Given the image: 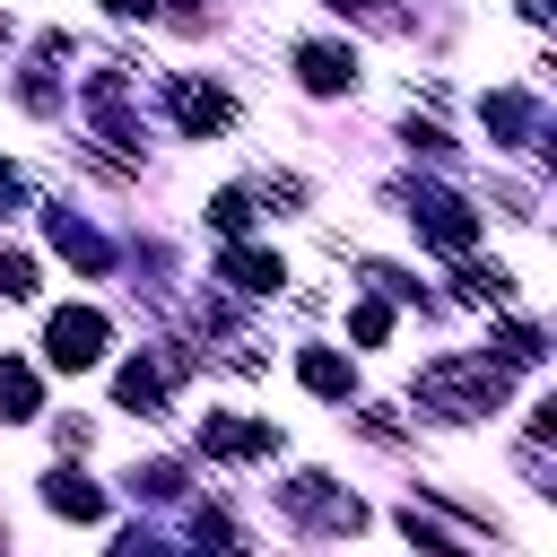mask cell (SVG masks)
<instances>
[{
  "instance_id": "8fae6325",
  "label": "cell",
  "mask_w": 557,
  "mask_h": 557,
  "mask_svg": "<svg viewBox=\"0 0 557 557\" xmlns=\"http://www.w3.org/2000/svg\"><path fill=\"white\" fill-rule=\"evenodd\" d=\"M218 270H226V278H235L244 296H270V287L287 278V270H278V252H252V244H235V252H226Z\"/></svg>"
},
{
  "instance_id": "5b68a950",
  "label": "cell",
  "mask_w": 557,
  "mask_h": 557,
  "mask_svg": "<svg viewBox=\"0 0 557 557\" xmlns=\"http://www.w3.org/2000/svg\"><path fill=\"white\" fill-rule=\"evenodd\" d=\"M287 505H296L313 531H357V522H366V505H357V496H339V487H331V479H313V470L287 487Z\"/></svg>"
},
{
  "instance_id": "3957f363",
  "label": "cell",
  "mask_w": 557,
  "mask_h": 557,
  "mask_svg": "<svg viewBox=\"0 0 557 557\" xmlns=\"http://www.w3.org/2000/svg\"><path fill=\"white\" fill-rule=\"evenodd\" d=\"M44 357H52L61 374L96 366V357H104V313H96V305H61V313L44 322Z\"/></svg>"
},
{
  "instance_id": "7a4b0ae2",
  "label": "cell",
  "mask_w": 557,
  "mask_h": 557,
  "mask_svg": "<svg viewBox=\"0 0 557 557\" xmlns=\"http://www.w3.org/2000/svg\"><path fill=\"white\" fill-rule=\"evenodd\" d=\"M400 200H409V226H418L426 244H444V252H470V244H479V209H470V200H453V191H435V183H409Z\"/></svg>"
},
{
  "instance_id": "ac0fdd59",
  "label": "cell",
  "mask_w": 557,
  "mask_h": 557,
  "mask_svg": "<svg viewBox=\"0 0 557 557\" xmlns=\"http://www.w3.org/2000/svg\"><path fill=\"white\" fill-rule=\"evenodd\" d=\"M348 331H357V339H366V348H374V339H383V331H392V305H383V296H366V305H357V313H348Z\"/></svg>"
},
{
  "instance_id": "7402d4cb",
  "label": "cell",
  "mask_w": 557,
  "mask_h": 557,
  "mask_svg": "<svg viewBox=\"0 0 557 557\" xmlns=\"http://www.w3.org/2000/svg\"><path fill=\"white\" fill-rule=\"evenodd\" d=\"M0 209H17V174L9 165H0Z\"/></svg>"
},
{
  "instance_id": "5bb4252c",
  "label": "cell",
  "mask_w": 557,
  "mask_h": 557,
  "mask_svg": "<svg viewBox=\"0 0 557 557\" xmlns=\"http://www.w3.org/2000/svg\"><path fill=\"white\" fill-rule=\"evenodd\" d=\"M0 418L9 426L35 418V366H17V357H0Z\"/></svg>"
},
{
  "instance_id": "30bf717a",
  "label": "cell",
  "mask_w": 557,
  "mask_h": 557,
  "mask_svg": "<svg viewBox=\"0 0 557 557\" xmlns=\"http://www.w3.org/2000/svg\"><path fill=\"white\" fill-rule=\"evenodd\" d=\"M44 235H52V244H61L78 270H104V261H113V252H104V235H96L87 218H70V209H52V218H44Z\"/></svg>"
},
{
  "instance_id": "603a6c76",
  "label": "cell",
  "mask_w": 557,
  "mask_h": 557,
  "mask_svg": "<svg viewBox=\"0 0 557 557\" xmlns=\"http://www.w3.org/2000/svg\"><path fill=\"white\" fill-rule=\"evenodd\" d=\"M322 9H339V17H348V9H374V0H322Z\"/></svg>"
},
{
  "instance_id": "44dd1931",
  "label": "cell",
  "mask_w": 557,
  "mask_h": 557,
  "mask_svg": "<svg viewBox=\"0 0 557 557\" xmlns=\"http://www.w3.org/2000/svg\"><path fill=\"white\" fill-rule=\"evenodd\" d=\"M104 9H113V17H148L157 0H104Z\"/></svg>"
},
{
  "instance_id": "52a82bcc",
  "label": "cell",
  "mask_w": 557,
  "mask_h": 557,
  "mask_svg": "<svg viewBox=\"0 0 557 557\" xmlns=\"http://www.w3.org/2000/svg\"><path fill=\"white\" fill-rule=\"evenodd\" d=\"M174 113H183V131L209 139V131L235 122V96H226V87H200V78H174Z\"/></svg>"
},
{
  "instance_id": "2e32d148",
  "label": "cell",
  "mask_w": 557,
  "mask_h": 557,
  "mask_svg": "<svg viewBox=\"0 0 557 557\" xmlns=\"http://www.w3.org/2000/svg\"><path fill=\"white\" fill-rule=\"evenodd\" d=\"M505 296H513V270H496V261H487V270H479V261L461 270V305H505Z\"/></svg>"
},
{
  "instance_id": "4fadbf2b",
  "label": "cell",
  "mask_w": 557,
  "mask_h": 557,
  "mask_svg": "<svg viewBox=\"0 0 557 557\" xmlns=\"http://www.w3.org/2000/svg\"><path fill=\"white\" fill-rule=\"evenodd\" d=\"M296 374H305V392H322V400H348V366H339L331 348H305V357H296Z\"/></svg>"
},
{
  "instance_id": "d6986e66",
  "label": "cell",
  "mask_w": 557,
  "mask_h": 557,
  "mask_svg": "<svg viewBox=\"0 0 557 557\" xmlns=\"http://www.w3.org/2000/svg\"><path fill=\"white\" fill-rule=\"evenodd\" d=\"M0 296H35V261L26 252H0Z\"/></svg>"
},
{
  "instance_id": "8992f818",
  "label": "cell",
  "mask_w": 557,
  "mask_h": 557,
  "mask_svg": "<svg viewBox=\"0 0 557 557\" xmlns=\"http://www.w3.org/2000/svg\"><path fill=\"white\" fill-rule=\"evenodd\" d=\"M296 78L313 96H339V87H357V52L348 44H296Z\"/></svg>"
},
{
  "instance_id": "ffe728a7",
  "label": "cell",
  "mask_w": 557,
  "mask_h": 557,
  "mask_svg": "<svg viewBox=\"0 0 557 557\" xmlns=\"http://www.w3.org/2000/svg\"><path fill=\"white\" fill-rule=\"evenodd\" d=\"M400 139H409V148H418V157H453V139H444V131H435V122H409V131H400Z\"/></svg>"
},
{
  "instance_id": "e0dca14e",
  "label": "cell",
  "mask_w": 557,
  "mask_h": 557,
  "mask_svg": "<svg viewBox=\"0 0 557 557\" xmlns=\"http://www.w3.org/2000/svg\"><path fill=\"white\" fill-rule=\"evenodd\" d=\"M209 218H218V235H244V226H252V191H218Z\"/></svg>"
},
{
  "instance_id": "7c38bea8",
  "label": "cell",
  "mask_w": 557,
  "mask_h": 557,
  "mask_svg": "<svg viewBox=\"0 0 557 557\" xmlns=\"http://www.w3.org/2000/svg\"><path fill=\"white\" fill-rule=\"evenodd\" d=\"M113 392H122V409H165V366H148V357H131L122 374H113Z\"/></svg>"
},
{
  "instance_id": "9c48e42d",
  "label": "cell",
  "mask_w": 557,
  "mask_h": 557,
  "mask_svg": "<svg viewBox=\"0 0 557 557\" xmlns=\"http://www.w3.org/2000/svg\"><path fill=\"white\" fill-rule=\"evenodd\" d=\"M44 505H52L61 522H96V513H104V487L78 479V470H52V479H44Z\"/></svg>"
},
{
  "instance_id": "6da1fadb",
  "label": "cell",
  "mask_w": 557,
  "mask_h": 557,
  "mask_svg": "<svg viewBox=\"0 0 557 557\" xmlns=\"http://www.w3.org/2000/svg\"><path fill=\"white\" fill-rule=\"evenodd\" d=\"M418 400H426L444 426L487 418V409L505 400V366H496V357H470V366H426V374H418Z\"/></svg>"
},
{
  "instance_id": "9a60e30c",
  "label": "cell",
  "mask_w": 557,
  "mask_h": 557,
  "mask_svg": "<svg viewBox=\"0 0 557 557\" xmlns=\"http://www.w3.org/2000/svg\"><path fill=\"white\" fill-rule=\"evenodd\" d=\"M540 357H548V339H540L531 322H505V331H496V366H505V374H513V366H540Z\"/></svg>"
},
{
  "instance_id": "ba28073f",
  "label": "cell",
  "mask_w": 557,
  "mask_h": 557,
  "mask_svg": "<svg viewBox=\"0 0 557 557\" xmlns=\"http://www.w3.org/2000/svg\"><path fill=\"white\" fill-rule=\"evenodd\" d=\"M479 113H487V131H496L505 148H531V139H540V104H531V96H513V87H496Z\"/></svg>"
},
{
  "instance_id": "277c9868",
  "label": "cell",
  "mask_w": 557,
  "mask_h": 557,
  "mask_svg": "<svg viewBox=\"0 0 557 557\" xmlns=\"http://www.w3.org/2000/svg\"><path fill=\"white\" fill-rule=\"evenodd\" d=\"M270 444H278L270 418H235V409H209L200 418V453H218V461H261Z\"/></svg>"
}]
</instances>
